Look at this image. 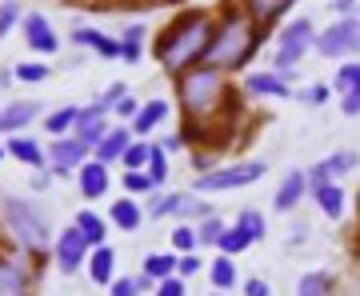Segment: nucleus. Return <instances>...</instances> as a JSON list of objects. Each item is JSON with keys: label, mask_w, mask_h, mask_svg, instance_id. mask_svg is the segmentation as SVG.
<instances>
[{"label": "nucleus", "mask_w": 360, "mask_h": 296, "mask_svg": "<svg viewBox=\"0 0 360 296\" xmlns=\"http://www.w3.org/2000/svg\"><path fill=\"white\" fill-rule=\"evenodd\" d=\"M212 32H217V13L212 8H180L153 40L156 65L165 68L168 77L176 80L188 68L205 65L208 49H212Z\"/></svg>", "instance_id": "f257e3e1"}, {"label": "nucleus", "mask_w": 360, "mask_h": 296, "mask_svg": "<svg viewBox=\"0 0 360 296\" xmlns=\"http://www.w3.org/2000/svg\"><path fill=\"white\" fill-rule=\"evenodd\" d=\"M260 40H264V28L245 13V4H224L217 16V32H212V49H208L205 65L220 68L229 77L257 56Z\"/></svg>", "instance_id": "f03ea898"}, {"label": "nucleus", "mask_w": 360, "mask_h": 296, "mask_svg": "<svg viewBox=\"0 0 360 296\" xmlns=\"http://www.w3.org/2000/svg\"><path fill=\"white\" fill-rule=\"evenodd\" d=\"M0 232L13 240V248L20 252L25 260L40 264L44 252L52 248V232H49V220L40 217L37 208L28 205L25 196H8L0 193Z\"/></svg>", "instance_id": "7ed1b4c3"}, {"label": "nucleus", "mask_w": 360, "mask_h": 296, "mask_svg": "<svg viewBox=\"0 0 360 296\" xmlns=\"http://www.w3.org/2000/svg\"><path fill=\"white\" fill-rule=\"evenodd\" d=\"M264 160H240V165H220L205 176H196L193 181V193L196 196H208V193H232V188H248V184H257L264 176Z\"/></svg>", "instance_id": "20e7f679"}, {"label": "nucleus", "mask_w": 360, "mask_h": 296, "mask_svg": "<svg viewBox=\"0 0 360 296\" xmlns=\"http://www.w3.org/2000/svg\"><path fill=\"white\" fill-rule=\"evenodd\" d=\"M316 44V28H312V20H304V16H296V20H288L281 32V49H276V56H272V72H281V77L292 80L296 65L304 60V52Z\"/></svg>", "instance_id": "39448f33"}, {"label": "nucleus", "mask_w": 360, "mask_h": 296, "mask_svg": "<svg viewBox=\"0 0 360 296\" xmlns=\"http://www.w3.org/2000/svg\"><path fill=\"white\" fill-rule=\"evenodd\" d=\"M312 49L328 56V60H348L360 52V20L356 16H340L336 25H328L324 32H316V44Z\"/></svg>", "instance_id": "423d86ee"}, {"label": "nucleus", "mask_w": 360, "mask_h": 296, "mask_svg": "<svg viewBox=\"0 0 360 296\" xmlns=\"http://www.w3.org/2000/svg\"><path fill=\"white\" fill-rule=\"evenodd\" d=\"M44 160H49L52 172L68 176V172H80V165H84V160H92V148H84L77 136H60V141L44 144Z\"/></svg>", "instance_id": "0eeeda50"}, {"label": "nucleus", "mask_w": 360, "mask_h": 296, "mask_svg": "<svg viewBox=\"0 0 360 296\" xmlns=\"http://www.w3.org/2000/svg\"><path fill=\"white\" fill-rule=\"evenodd\" d=\"M89 240H84V236H80L77 229H72V224H68L65 232H60V236H56V240H52V257H56V269L65 272H80L84 269V264H89Z\"/></svg>", "instance_id": "6e6552de"}, {"label": "nucleus", "mask_w": 360, "mask_h": 296, "mask_svg": "<svg viewBox=\"0 0 360 296\" xmlns=\"http://www.w3.org/2000/svg\"><path fill=\"white\" fill-rule=\"evenodd\" d=\"M72 136H77V141L84 144V148H96V144H101L104 136H108V112H104L101 104H89V108H80Z\"/></svg>", "instance_id": "1a4fd4ad"}, {"label": "nucleus", "mask_w": 360, "mask_h": 296, "mask_svg": "<svg viewBox=\"0 0 360 296\" xmlns=\"http://www.w3.org/2000/svg\"><path fill=\"white\" fill-rule=\"evenodd\" d=\"M20 25H25V37H28V49L32 52H40V56L60 52V37L52 32V25H49V16L44 13H28Z\"/></svg>", "instance_id": "9d476101"}, {"label": "nucleus", "mask_w": 360, "mask_h": 296, "mask_svg": "<svg viewBox=\"0 0 360 296\" xmlns=\"http://www.w3.org/2000/svg\"><path fill=\"white\" fill-rule=\"evenodd\" d=\"M28 260L20 252L0 257V296H28Z\"/></svg>", "instance_id": "9b49d317"}, {"label": "nucleus", "mask_w": 360, "mask_h": 296, "mask_svg": "<svg viewBox=\"0 0 360 296\" xmlns=\"http://www.w3.org/2000/svg\"><path fill=\"white\" fill-rule=\"evenodd\" d=\"M245 92H248V96L284 101V96H292V80L281 77V72H252V77H245Z\"/></svg>", "instance_id": "f8f14e48"}, {"label": "nucleus", "mask_w": 360, "mask_h": 296, "mask_svg": "<svg viewBox=\"0 0 360 296\" xmlns=\"http://www.w3.org/2000/svg\"><path fill=\"white\" fill-rule=\"evenodd\" d=\"M77 184H80V196H84V200H101V196L112 188V176H108V168H104L101 160H84Z\"/></svg>", "instance_id": "ddd939ff"}, {"label": "nucleus", "mask_w": 360, "mask_h": 296, "mask_svg": "<svg viewBox=\"0 0 360 296\" xmlns=\"http://www.w3.org/2000/svg\"><path fill=\"white\" fill-rule=\"evenodd\" d=\"M304 193H309V176H304L300 168H292V172L281 181L276 196H272V208H276V212H292V208L304 200Z\"/></svg>", "instance_id": "4468645a"}, {"label": "nucleus", "mask_w": 360, "mask_h": 296, "mask_svg": "<svg viewBox=\"0 0 360 296\" xmlns=\"http://www.w3.org/2000/svg\"><path fill=\"white\" fill-rule=\"evenodd\" d=\"M37 112H40L37 101H13L0 112V132H4V136H20V132L37 120Z\"/></svg>", "instance_id": "2eb2a0df"}, {"label": "nucleus", "mask_w": 360, "mask_h": 296, "mask_svg": "<svg viewBox=\"0 0 360 296\" xmlns=\"http://www.w3.org/2000/svg\"><path fill=\"white\" fill-rule=\"evenodd\" d=\"M72 44L92 49L101 60H120V40H112L108 32H96V28H77L72 32Z\"/></svg>", "instance_id": "dca6fc26"}, {"label": "nucleus", "mask_w": 360, "mask_h": 296, "mask_svg": "<svg viewBox=\"0 0 360 296\" xmlns=\"http://www.w3.org/2000/svg\"><path fill=\"white\" fill-rule=\"evenodd\" d=\"M132 144V136H129V124H116V129H108V136H104L101 144H96V148H92V160H101L104 168L108 165H116V160H120V156H124V148H129Z\"/></svg>", "instance_id": "f3484780"}, {"label": "nucleus", "mask_w": 360, "mask_h": 296, "mask_svg": "<svg viewBox=\"0 0 360 296\" xmlns=\"http://www.w3.org/2000/svg\"><path fill=\"white\" fill-rule=\"evenodd\" d=\"M89 281L96 284V288H108V284L116 281V252L108 245L89 252Z\"/></svg>", "instance_id": "a211bd4d"}, {"label": "nucleus", "mask_w": 360, "mask_h": 296, "mask_svg": "<svg viewBox=\"0 0 360 296\" xmlns=\"http://www.w3.org/2000/svg\"><path fill=\"white\" fill-rule=\"evenodd\" d=\"M4 153L13 156V160H20V165H28V168H44L49 160H44V144H37L32 136H8V144H4Z\"/></svg>", "instance_id": "6ab92c4d"}, {"label": "nucleus", "mask_w": 360, "mask_h": 296, "mask_svg": "<svg viewBox=\"0 0 360 296\" xmlns=\"http://www.w3.org/2000/svg\"><path fill=\"white\" fill-rule=\"evenodd\" d=\"M165 116H168V101L165 96H156V101L141 104V112H136V120H132L129 129L136 132V136H153V132L165 124Z\"/></svg>", "instance_id": "aec40b11"}, {"label": "nucleus", "mask_w": 360, "mask_h": 296, "mask_svg": "<svg viewBox=\"0 0 360 296\" xmlns=\"http://www.w3.org/2000/svg\"><path fill=\"white\" fill-rule=\"evenodd\" d=\"M108 220H112L116 229L136 232L144 224V205H136L132 196H120V200H112V208H108Z\"/></svg>", "instance_id": "412c9836"}, {"label": "nucleus", "mask_w": 360, "mask_h": 296, "mask_svg": "<svg viewBox=\"0 0 360 296\" xmlns=\"http://www.w3.org/2000/svg\"><path fill=\"white\" fill-rule=\"evenodd\" d=\"M72 229H77L80 236L89 240V248H101L104 240H108V220H104V217H96L92 208H80V212H77V220H72Z\"/></svg>", "instance_id": "4be33fe9"}, {"label": "nucleus", "mask_w": 360, "mask_h": 296, "mask_svg": "<svg viewBox=\"0 0 360 296\" xmlns=\"http://www.w3.org/2000/svg\"><path fill=\"white\" fill-rule=\"evenodd\" d=\"M245 13L252 16V20H257L260 28H269L272 20H281V16L292 13V0H248Z\"/></svg>", "instance_id": "5701e85b"}, {"label": "nucleus", "mask_w": 360, "mask_h": 296, "mask_svg": "<svg viewBox=\"0 0 360 296\" xmlns=\"http://www.w3.org/2000/svg\"><path fill=\"white\" fill-rule=\"evenodd\" d=\"M77 116H80L77 104H65V108H56V112L44 116V129H49L52 141H60V136H72V129H77Z\"/></svg>", "instance_id": "b1692460"}, {"label": "nucleus", "mask_w": 360, "mask_h": 296, "mask_svg": "<svg viewBox=\"0 0 360 296\" xmlns=\"http://www.w3.org/2000/svg\"><path fill=\"white\" fill-rule=\"evenodd\" d=\"M141 276H148L153 284L176 276V252H148V257H144V272H141Z\"/></svg>", "instance_id": "393cba45"}, {"label": "nucleus", "mask_w": 360, "mask_h": 296, "mask_svg": "<svg viewBox=\"0 0 360 296\" xmlns=\"http://www.w3.org/2000/svg\"><path fill=\"white\" fill-rule=\"evenodd\" d=\"M208 281H212V288H217V292L229 296L232 288L240 284V276H236V264H232L229 257H217L212 264H208Z\"/></svg>", "instance_id": "a878e982"}, {"label": "nucleus", "mask_w": 360, "mask_h": 296, "mask_svg": "<svg viewBox=\"0 0 360 296\" xmlns=\"http://www.w3.org/2000/svg\"><path fill=\"white\" fill-rule=\"evenodd\" d=\"M312 196H316V205H321V212L328 220L345 217V188H340V184H324L321 193H312Z\"/></svg>", "instance_id": "bb28decb"}, {"label": "nucleus", "mask_w": 360, "mask_h": 296, "mask_svg": "<svg viewBox=\"0 0 360 296\" xmlns=\"http://www.w3.org/2000/svg\"><path fill=\"white\" fill-rule=\"evenodd\" d=\"M141 56H144V25H129L124 37H120V60L136 65Z\"/></svg>", "instance_id": "cd10ccee"}, {"label": "nucleus", "mask_w": 360, "mask_h": 296, "mask_svg": "<svg viewBox=\"0 0 360 296\" xmlns=\"http://www.w3.org/2000/svg\"><path fill=\"white\" fill-rule=\"evenodd\" d=\"M245 248H252V240H248V236L236 229V224H229V229L220 232V240H217V252H220V257L232 260V257H240Z\"/></svg>", "instance_id": "c85d7f7f"}, {"label": "nucleus", "mask_w": 360, "mask_h": 296, "mask_svg": "<svg viewBox=\"0 0 360 296\" xmlns=\"http://www.w3.org/2000/svg\"><path fill=\"white\" fill-rule=\"evenodd\" d=\"M180 200H184V193H156L153 200L144 205V217H153V220H160V217H176Z\"/></svg>", "instance_id": "c756f323"}, {"label": "nucleus", "mask_w": 360, "mask_h": 296, "mask_svg": "<svg viewBox=\"0 0 360 296\" xmlns=\"http://www.w3.org/2000/svg\"><path fill=\"white\" fill-rule=\"evenodd\" d=\"M296 296H333V276L328 272H304L296 284Z\"/></svg>", "instance_id": "7c9ffc66"}, {"label": "nucleus", "mask_w": 360, "mask_h": 296, "mask_svg": "<svg viewBox=\"0 0 360 296\" xmlns=\"http://www.w3.org/2000/svg\"><path fill=\"white\" fill-rule=\"evenodd\" d=\"M49 77H52V68L44 60H20L13 68V80H20V84H44Z\"/></svg>", "instance_id": "2f4dec72"}, {"label": "nucleus", "mask_w": 360, "mask_h": 296, "mask_svg": "<svg viewBox=\"0 0 360 296\" xmlns=\"http://www.w3.org/2000/svg\"><path fill=\"white\" fill-rule=\"evenodd\" d=\"M236 229H240V232L248 236V240L257 245V240H264L269 224H264V217H260L257 208H240V217H236Z\"/></svg>", "instance_id": "473e14b6"}, {"label": "nucleus", "mask_w": 360, "mask_h": 296, "mask_svg": "<svg viewBox=\"0 0 360 296\" xmlns=\"http://www.w3.org/2000/svg\"><path fill=\"white\" fill-rule=\"evenodd\" d=\"M196 248H200L196 224H176V229H172V252H176V257H193Z\"/></svg>", "instance_id": "72a5a7b5"}, {"label": "nucleus", "mask_w": 360, "mask_h": 296, "mask_svg": "<svg viewBox=\"0 0 360 296\" xmlns=\"http://www.w3.org/2000/svg\"><path fill=\"white\" fill-rule=\"evenodd\" d=\"M148 153H153V144H148V141H132L129 148H124V156H120L124 172H144V165H148Z\"/></svg>", "instance_id": "f704fd0d"}, {"label": "nucleus", "mask_w": 360, "mask_h": 296, "mask_svg": "<svg viewBox=\"0 0 360 296\" xmlns=\"http://www.w3.org/2000/svg\"><path fill=\"white\" fill-rule=\"evenodd\" d=\"M144 172H148L153 188H160V184L168 181V153L160 148V144H153V153H148V165H144Z\"/></svg>", "instance_id": "c9c22d12"}, {"label": "nucleus", "mask_w": 360, "mask_h": 296, "mask_svg": "<svg viewBox=\"0 0 360 296\" xmlns=\"http://www.w3.org/2000/svg\"><path fill=\"white\" fill-rule=\"evenodd\" d=\"M333 84H336V92H340V96H345V92H360V60H345Z\"/></svg>", "instance_id": "e433bc0d"}, {"label": "nucleus", "mask_w": 360, "mask_h": 296, "mask_svg": "<svg viewBox=\"0 0 360 296\" xmlns=\"http://www.w3.org/2000/svg\"><path fill=\"white\" fill-rule=\"evenodd\" d=\"M120 184H124V196H132V200H136V196L156 193L153 181H148V172H124V176H120Z\"/></svg>", "instance_id": "4c0bfd02"}, {"label": "nucleus", "mask_w": 360, "mask_h": 296, "mask_svg": "<svg viewBox=\"0 0 360 296\" xmlns=\"http://www.w3.org/2000/svg\"><path fill=\"white\" fill-rule=\"evenodd\" d=\"M224 229H229V224H224V220H220L217 212H212L208 220H200V224H196V240H200V245H217L220 232H224Z\"/></svg>", "instance_id": "58836bf2"}, {"label": "nucleus", "mask_w": 360, "mask_h": 296, "mask_svg": "<svg viewBox=\"0 0 360 296\" xmlns=\"http://www.w3.org/2000/svg\"><path fill=\"white\" fill-rule=\"evenodd\" d=\"M20 20H25L20 4H13V0H8V4H0V40L8 37V32H13V28L20 25Z\"/></svg>", "instance_id": "ea45409f"}, {"label": "nucleus", "mask_w": 360, "mask_h": 296, "mask_svg": "<svg viewBox=\"0 0 360 296\" xmlns=\"http://www.w3.org/2000/svg\"><path fill=\"white\" fill-rule=\"evenodd\" d=\"M324 165H328V172H333V181H336V176H345V172L356 168V153H333Z\"/></svg>", "instance_id": "a19ab883"}, {"label": "nucleus", "mask_w": 360, "mask_h": 296, "mask_svg": "<svg viewBox=\"0 0 360 296\" xmlns=\"http://www.w3.org/2000/svg\"><path fill=\"white\" fill-rule=\"evenodd\" d=\"M108 296H141V281L136 276H116L108 284Z\"/></svg>", "instance_id": "79ce46f5"}, {"label": "nucleus", "mask_w": 360, "mask_h": 296, "mask_svg": "<svg viewBox=\"0 0 360 296\" xmlns=\"http://www.w3.org/2000/svg\"><path fill=\"white\" fill-rule=\"evenodd\" d=\"M304 176H309V193H321L324 184H336V181H333V172H328V165H324V160H321L316 168H312V172H304Z\"/></svg>", "instance_id": "37998d69"}, {"label": "nucleus", "mask_w": 360, "mask_h": 296, "mask_svg": "<svg viewBox=\"0 0 360 296\" xmlns=\"http://www.w3.org/2000/svg\"><path fill=\"white\" fill-rule=\"evenodd\" d=\"M196 272H205V264H200V257H176V276L180 281H188V276H196Z\"/></svg>", "instance_id": "c03bdc74"}, {"label": "nucleus", "mask_w": 360, "mask_h": 296, "mask_svg": "<svg viewBox=\"0 0 360 296\" xmlns=\"http://www.w3.org/2000/svg\"><path fill=\"white\" fill-rule=\"evenodd\" d=\"M153 296H188V284L180 281V276H168V281L156 284V292Z\"/></svg>", "instance_id": "a18cd8bd"}, {"label": "nucleus", "mask_w": 360, "mask_h": 296, "mask_svg": "<svg viewBox=\"0 0 360 296\" xmlns=\"http://www.w3.org/2000/svg\"><path fill=\"white\" fill-rule=\"evenodd\" d=\"M112 112L120 116V120H124V124H132V120H136V112H141V104L132 101V96H120V101L112 104Z\"/></svg>", "instance_id": "49530a36"}, {"label": "nucleus", "mask_w": 360, "mask_h": 296, "mask_svg": "<svg viewBox=\"0 0 360 296\" xmlns=\"http://www.w3.org/2000/svg\"><path fill=\"white\" fill-rule=\"evenodd\" d=\"M120 96H129V89H124V84H112V89L104 92V96H101V101H96V104H101L104 112H112V104L120 101Z\"/></svg>", "instance_id": "de8ad7c7"}, {"label": "nucleus", "mask_w": 360, "mask_h": 296, "mask_svg": "<svg viewBox=\"0 0 360 296\" xmlns=\"http://www.w3.org/2000/svg\"><path fill=\"white\" fill-rule=\"evenodd\" d=\"M328 96H333V89H328V84H312L309 92H300V101H309V104H324Z\"/></svg>", "instance_id": "09e8293b"}, {"label": "nucleus", "mask_w": 360, "mask_h": 296, "mask_svg": "<svg viewBox=\"0 0 360 296\" xmlns=\"http://www.w3.org/2000/svg\"><path fill=\"white\" fill-rule=\"evenodd\" d=\"M245 296H272V288H269V281L248 276V281H245Z\"/></svg>", "instance_id": "8fccbe9b"}, {"label": "nucleus", "mask_w": 360, "mask_h": 296, "mask_svg": "<svg viewBox=\"0 0 360 296\" xmlns=\"http://www.w3.org/2000/svg\"><path fill=\"white\" fill-rule=\"evenodd\" d=\"M340 112H345V116H360V92H345V101H340Z\"/></svg>", "instance_id": "3c124183"}, {"label": "nucleus", "mask_w": 360, "mask_h": 296, "mask_svg": "<svg viewBox=\"0 0 360 296\" xmlns=\"http://www.w3.org/2000/svg\"><path fill=\"white\" fill-rule=\"evenodd\" d=\"M180 148H188V144H184V136H180V132H176V136H168V141H165V153H180Z\"/></svg>", "instance_id": "603ef678"}, {"label": "nucleus", "mask_w": 360, "mask_h": 296, "mask_svg": "<svg viewBox=\"0 0 360 296\" xmlns=\"http://www.w3.org/2000/svg\"><path fill=\"white\" fill-rule=\"evenodd\" d=\"M4 84H13V72H0V89H4Z\"/></svg>", "instance_id": "864d4df0"}, {"label": "nucleus", "mask_w": 360, "mask_h": 296, "mask_svg": "<svg viewBox=\"0 0 360 296\" xmlns=\"http://www.w3.org/2000/svg\"><path fill=\"white\" fill-rule=\"evenodd\" d=\"M352 245H356V260H360V232H356V240H352Z\"/></svg>", "instance_id": "5fc2aeb1"}, {"label": "nucleus", "mask_w": 360, "mask_h": 296, "mask_svg": "<svg viewBox=\"0 0 360 296\" xmlns=\"http://www.w3.org/2000/svg\"><path fill=\"white\" fill-rule=\"evenodd\" d=\"M356 212H360V193H356Z\"/></svg>", "instance_id": "6e6d98bb"}, {"label": "nucleus", "mask_w": 360, "mask_h": 296, "mask_svg": "<svg viewBox=\"0 0 360 296\" xmlns=\"http://www.w3.org/2000/svg\"><path fill=\"white\" fill-rule=\"evenodd\" d=\"M4 156H8V153H4V148H0V160H4Z\"/></svg>", "instance_id": "4d7b16f0"}, {"label": "nucleus", "mask_w": 360, "mask_h": 296, "mask_svg": "<svg viewBox=\"0 0 360 296\" xmlns=\"http://www.w3.org/2000/svg\"><path fill=\"white\" fill-rule=\"evenodd\" d=\"M356 20H360V4H356Z\"/></svg>", "instance_id": "13d9d810"}, {"label": "nucleus", "mask_w": 360, "mask_h": 296, "mask_svg": "<svg viewBox=\"0 0 360 296\" xmlns=\"http://www.w3.org/2000/svg\"><path fill=\"white\" fill-rule=\"evenodd\" d=\"M212 296H224V292H212Z\"/></svg>", "instance_id": "bf43d9fd"}]
</instances>
